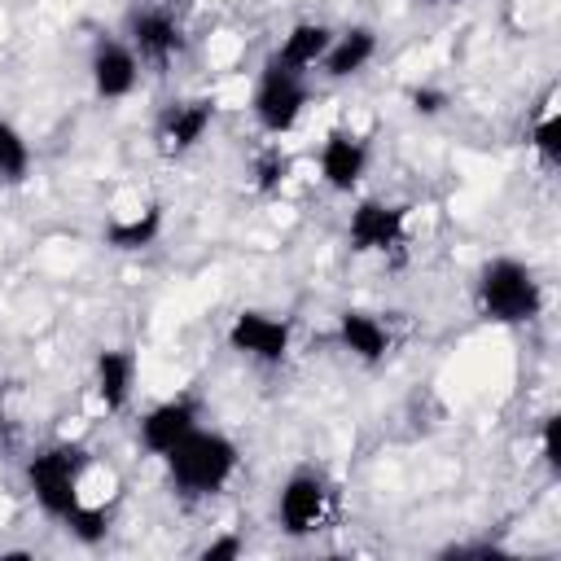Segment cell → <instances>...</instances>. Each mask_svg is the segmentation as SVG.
I'll use <instances>...</instances> for the list:
<instances>
[{
	"label": "cell",
	"mask_w": 561,
	"mask_h": 561,
	"mask_svg": "<svg viewBox=\"0 0 561 561\" xmlns=\"http://www.w3.org/2000/svg\"><path fill=\"white\" fill-rule=\"evenodd\" d=\"M473 307L486 324H530L543 316V285L526 259L491 254L473 276Z\"/></svg>",
	"instance_id": "6da1fadb"
},
{
	"label": "cell",
	"mask_w": 561,
	"mask_h": 561,
	"mask_svg": "<svg viewBox=\"0 0 561 561\" xmlns=\"http://www.w3.org/2000/svg\"><path fill=\"white\" fill-rule=\"evenodd\" d=\"M162 460H167V478H171L180 500H210L232 482V473L241 465V451H237V443L228 434L197 425Z\"/></svg>",
	"instance_id": "7a4b0ae2"
},
{
	"label": "cell",
	"mask_w": 561,
	"mask_h": 561,
	"mask_svg": "<svg viewBox=\"0 0 561 561\" xmlns=\"http://www.w3.org/2000/svg\"><path fill=\"white\" fill-rule=\"evenodd\" d=\"M92 456L83 443H48L26 460V491L39 504L44 517L66 522L79 504H83V473H88Z\"/></svg>",
	"instance_id": "3957f363"
},
{
	"label": "cell",
	"mask_w": 561,
	"mask_h": 561,
	"mask_svg": "<svg viewBox=\"0 0 561 561\" xmlns=\"http://www.w3.org/2000/svg\"><path fill=\"white\" fill-rule=\"evenodd\" d=\"M307 101H311L307 75L285 70L272 57L259 66V79H254V92H250V118L259 123L263 136H289L302 123Z\"/></svg>",
	"instance_id": "277c9868"
},
{
	"label": "cell",
	"mask_w": 561,
	"mask_h": 561,
	"mask_svg": "<svg viewBox=\"0 0 561 561\" xmlns=\"http://www.w3.org/2000/svg\"><path fill=\"white\" fill-rule=\"evenodd\" d=\"M329 504H333V486L320 469H294L280 491H276V526L289 539H307L316 530H324L329 522Z\"/></svg>",
	"instance_id": "5b68a950"
},
{
	"label": "cell",
	"mask_w": 561,
	"mask_h": 561,
	"mask_svg": "<svg viewBox=\"0 0 561 561\" xmlns=\"http://www.w3.org/2000/svg\"><path fill=\"white\" fill-rule=\"evenodd\" d=\"M123 39L140 57V66H171L188 48L184 22L167 4H136L123 18Z\"/></svg>",
	"instance_id": "8992f818"
},
{
	"label": "cell",
	"mask_w": 561,
	"mask_h": 561,
	"mask_svg": "<svg viewBox=\"0 0 561 561\" xmlns=\"http://www.w3.org/2000/svg\"><path fill=\"white\" fill-rule=\"evenodd\" d=\"M228 346L250 359V364H263V368H280L289 359V346H294V324L276 311H259V307H245L232 316L228 324Z\"/></svg>",
	"instance_id": "52a82bcc"
},
{
	"label": "cell",
	"mask_w": 561,
	"mask_h": 561,
	"mask_svg": "<svg viewBox=\"0 0 561 561\" xmlns=\"http://www.w3.org/2000/svg\"><path fill=\"white\" fill-rule=\"evenodd\" d=\"M408 241V206L386 197H364L346 215V245L355 254H394Z\"/></svg>",
	"instance_id": "ba28073f"
},
{
	"label": "cell",
	"mask_w": 561,
	"mask_h": 561,
	"mask_svg": "<svg viewBox=\"0 0 561 561\" xmlns=\"http://www.w3.org/2000/svg\"><path fill=\"white\" fill-rule=\"evenodd\" d=\"M210 123H215V101L210 96H175L153 118V145H158L162 158H184L206 140Z\"/></svg>",
	"instance_id": "9c48e42d"
},
{
	"label": "cell",
	"mask_w": 561,
	"mask_h": 561,
	"mask_svg": "<svg viewBox=\"0 0 561 561\" xmlns=\"http://www.w3.org/2000/svg\"><path fill=\"white\" fill-rule=\"evenodd\" d=\"M202 425V399L197 394H171V399H162V403H153L140 421H136V443L149 451V456H167L180 438H188L193 430Z\"/></svg>",
	"instance_id": "30bf717a"
},
{
	"label": "cell",
	"mask_w": 561,
	"mask_h": 561,
	"mask_svg": "<svg viewBox=\"0 0 561 561\" xmlns=\"http://www.w3.org/2000/svg\"><path fill=\"white\" fill-rule=\"evenodd\" d=\"M88 79L101 101H127L140 83V57L123 35H96L88 53Z\"/></svg>",
	"instance_id": "8fae6325"
},
{
	"label": "cell",
	"mask_w": 561,
	"mask_h": 561,
	"mask_svg": "<svg viewBox=\"0 0 561 561\" xmlns=\"http://www.w3.org/2000/svg\"><path fill=\"white\" fill-rule=\"evenodd\" d=\"M364 171H368V140L351 127H333L320 140V180H324V188L351 193V188H359Z\"/></svg>",
	"instance_id": "7c38bea8"
},
{
	"label": "cell",
	"mask_w": 561,
	"mask_h": 561,
	"mask_svg": "<svg viewBox=\"0 0 561 561\" xmlns=\"http://www.w3.org/2000/svg\"><path fill=\"white\" fill-rule=\"evenodd\" d=\"M333 337H337V346H342L351 359H359V364H381V359L390 355V346H394L390 324H386L377 311H364V307L337 311Z\"/></svg>",
	"instance_id": "4fadbf2b"
},
{
	"label": "cell",
	"mask_w": 561,
	"mask_h": 561,
	"mask_svg": "<svg viewBox=\"0 0 561 561\" xmlns=\"http://www.w3.org/2000/svg\"><path fill=\"white\" fill-rule=\"evenodd\" d=\"M92 386L105 412H123L136 390V351L127 346H101L92 359Z\"/></svg>",
	"instance_id": "5bb4252c"
},
{
	"label": "cell",
	"mask_w": 561,
	"mask_h": 561,
	"mask_svg": "<svg viewBox=\"0 0 561 561\" xmlns=\"http://www.w3.org/2000/svg\"><path fill=\"white\" fill-rule=\"evenodd\" d=\"M373 57H377V31L355 22V26H346V31H333V39H329V48H324V57H320V70H324V79H351V75H359Z\"/></svg>",
	"instance_id": "9a60e30c"
},
{
	"label": "cell",
	"mask_w": 561,
	"mask_h": 561,
	"mask_svg": "<svg viewBox=\"0 0 561 561\" xmlns=\"http://www.w3.org/2000/svg\"><path fill=\"white\" fill-rule=\"evenodd\" d=\"M329 39H333V26H324V22H294L267 57H272V61H280L285 70L307 75V70H316V66H320V57H324Z\"/></svg>",
	"instance_id": "2e32d148"
},
{
	"label": "cell",
	"mask_w": 561,
	"mask_h": 561,
	"mask_svg": "<svg viewBox=\"0 0 561 561\" xmlns=\"http://www.w3.org/2000/svg\"><path fill=\"white\" fill-rule=\"evenodd\" d=\"M101 237H105V245H114V250H123V254H131V250H149V245L162 237V206L149 202L145 210L118 215V219L105 224Z\"/></svg>",
	"instance_id": "e0dca14e"
},
{
	"label": "cell",
	"mask_w": 561,
	"mask_h": 561,
	"mask_svg": "<svg viewBox=\"0 0 561 561\" xmlns=\"http://www.w3.org/2000/svg\"><path fill=\"white\" fill-rule=\"evenodd\" d=\"M31 175V140L0 118V184H22Z\"/></svg>",
	"instance_id": "ac0fdd59"
},
{
	"label": "cell",
	"mask_w": 561,
	"mask_h": 561,
	"mask_svg": "<svg viewBox=\"0 0 561 561\" xmlns=\"http://www.w3.org/2000/svg\"><path fill=\"white\" fill-rule=\"evenodd\" d=\"M530 149H535V158H539V167L543 171H557L561 167V114L548 105L539 118H535V127H530V140H526Z\"/></svg>",
	"instance_id": "d6986e66"
},
{
	"label": "cell",
	"mask_w": 561,
	"mask_h": 561,
	"mask_svg": "<svg viewBox=\"0 0 561 561\" xmlns=\"http://www.w3.org/2000/svg\"><path fill=\"white\" fill-rule=\"evenodd\" d=\"M61 530H66L70 539H79V543H88V548H92V543H101V539L110 535V508H105V504H88V500H83V504L61 522Z\"/></svg>",
	"instance_id": "ffe728a7"
},
{
	"label": "cell",
	"mask_w": 561,
	"mask_h": 561,
	"mask_svg": "<svg viewBox=\"0 0 561 561\" xmlns=\"http://www.w3.org/2000/svg\"><path fill=\"white\" fill-rule=\"evenodd\" d=\"M250 175H254V188H259V193H267V197L280 193L285 180H289V153H280V145H267V149L254 158Z\"/></svg>",
	"instance_id": "44dd1931"
},
{
	"label": "cell",
	"mask_w": 561,
	"mask_h": 561,
	"mask_svg": "<svg viewBox=\"0 0 561 561\" xmlns=\"http://www.w3.org/2000/svg\"><path fill=\"white\" fill-rule=\"evenodd\" d=\"M539 456L552 473H561V416L557 412H548L539 425Z\"/></svg>",
	"instance_id": "7402d4cb"
},
{
	"label": "cell",
	"mask_w": 561,
	"mask_h": 561,
	"mask_svg": "<svg viewBox=\"0 0 561 561\" xmlns=\"http://www.w3.org/2000/svg\"><path fill=\"white\" fill-rule=\"evenodd\" d=\"M241 535H219V539H210V543H202V561H237L241 557Z\"/></svg>",
	"instance_id": "603a6c76"
},
{
	"label": "cell",
	"mask_w": 561,
	"mask_h": 561,
	"mask_svg": "<svg viewBox=\"0 0 561 561\" xmlns=\"http://www.w3.org/2000/svg\"><path fill=\"white\" fill-rule=\"evenodd\" d=\"M408 101H412V110H416V114H438V110L447 105V92L425 83V88H412V92H408Z\"/></svg>",
	"instance_id": "cb8c5ba5"
},
{
	"label": "cell",
	"mask_w": 561,
	"mask_h": 561,
	"mask_svg": "<svg viewBox=\"0 0 561 561\" xmlns=\"http://www.w3.org/2000/svg\"><path fill=\"white\" fill-rule=\"evenodd\" d=\"M9 434V408H4V390H0V438Z\"/></svg>",
	"instance_id": "d4e9b609"
},
{
	"label": "cell",
	"mask_w": 561,
	"mask_h": 561,
	"mask_svg": "<svg viewBox=\"0 0 561 561\" xmlns=\"http://www.w3.org/2000/svg\"><path fill=\"white\" fill-rule=\"evenodd\" d=\"M421 4V0H416ZM425 4H469V0H425Z\"/></svg>",
	"instance_id": "484cf974"
}]
</instances>
